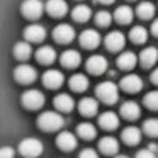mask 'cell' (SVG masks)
Segmentation results:
<instances>
[{"mask_svg": "<svg viewBox=\"0 0 158 158\" xmlns=\"http://www.w3.org/2000/svg\"><path fill=\"white\" fill-rule=\"evenodd\" d=\"M151 82H153L155 85H158V66L151 72Z\"/></svg>", "mask_w": 158, "mask_h": 158, "instance_id": "obj_40", "label": "cell"}, {"mask_svg": "<svg viewBox=\"0 0 158 158\" xmlns=\"http://www.w3.org/2000/svg\"><path fill=\"white\" fill-rule=\"evenodd\" d=\"M14 56L17 60H21V61H24V60H27L29 56L32 55V48H31V43L29 41H19L14 44Z\"/></svg>", "mask_w": 158, "mask_h": 158, "instance_id": "obj_29", "label": "cell"}, {"mask_svg": "<svg viewBox=\"0 0 158 158\" xmlns=\"http://www.w3.org/2000/svg\"><path fill=\"white\" fill-rule=\"evenodd\" d=\"M143 104L148 107V109L158 110V90H151L146 95L143 97Z\"/></svg>", "mask_w": 158, "mask_h": 158, "instance_id": "obj_34", "label": "cell"}, {"mask_svg": "<svg viewBox=\"0 0 158 158\" xmlns=\"http://www.w3.org/2000/svg\"><path fill=\"white\" fill-rule=\"evenodd\" d=\"M68 85H70V89L75 90V92H85L90 85V80H89V77L83 75V73H75V75L70 77Z\"/></svg>", "mask_w": 158, "mask_h": 158, "instance_id": "obj_25", "label": "cell"}, {"mask_svg": "<svg viewBox=\"0 0 158 158\" xmlns=\"http://www.w3.org/2000/svg\"><path fill=\"white\" fill-rule=\"evenodd\" d=\"M24 38L29 43H41L46 38V29L41 24H29L24 29Z\"/></svg>", "mask_w": 158, "mask_h": 158, "instance_id": "obj_14", "label": "cell"}, {"mask_svg": "<svg viewBox=\"0 0 158 158\" xmlns=\"http://www.w3.org/2000/svg\"><path fill=\"white\" fill-rule=\"evenodd\" d=\"M60 61L65 68H77V66L82 63V56L77 49H66V51L61 53L60 56Z\"/></svg>", "mask_w": 158, "mask_h": 158, "instance_id": "obj_18", "label": "cell"}, {"mask_svg": "<svg viewBox=\"0 0 158 158\" xmlns=\"http://www.w3.org/2000/svg\"><path fill=\"white\" fill-rule=\"evenodd\" d=\"M104 44H106V48L109 49V51L116 53V51H121V49L124 48L126 38H124V34L121 31H110L109 34L106 36V39H104Z\"/></svg>", "mask_w": 158, "mask_h": 158, "instance_id": "obj_8", "label": "cell"}, {"mask_svg": "<svg viewBox=\"0 0 158 158\" xmlns=\"http://www.w3.org/2000/svg\"><path fill=\"white\" fill-rule=\"evenodd\" d=\"M138 58H139V63L143 68H150V66H153L158 61V49L155 46H148V48L141 49Z\"/></svg>", "mask_w": 158, "mask_h": 158, "instance_id": "obj_17", "label": "cell"}, {"mask_svg": "<svg viewBox=\"0 0 158 158\" xmlns=\"http://www.w3.org/2000/svg\"><path fill=\"white\" fill-rule=\"evenodd\" d=\"M36 60L43 65H51L56 60V51L51 46H41V48L36 51Z\"/></svg>", "mask_w": 158, "mask_h": 158, "instance_id": "obj_27", "label": "cell"}, {"mask_svg": "<svg viewBox=\"0 0 158 158\" xmlns=\"http://www.w3.org/2000/svg\"><path fill=\"white\" fill-rule=\"evenodd\" d=\"M121 116L127 121H134L141 116V107L139 104H136L134 100H127L121 106Z\"/></svg>", "mask_w": 158, "mask_h": 158, "instance_id": "obj_20", "label": "cell"}, {"mask_svg": "<svg viewBox=\"0 0 158 158\" xmlns=\"http://www.w3.org/2000/svg\"><path fill=\"white\" fill-rule=\"evenodd\" d=\"M56 144H58V148L63 151H72L77 148L78 139H77V136L73 133H70V131H61V133L56 136Z\"/></svg>", "mask_w": 158, "mask_h": 158, "instance_id": "obj_12", "label": "cell"}, {"mask_svg": "<svg viewBox=\"0 0 158 158\" xmlns=\"http://www.w3.org/2000/svg\"><path fill=\"white\" fill-rule=\"evenodd\" d=\"M95 94L99 97V100H102L104 104H116L119 100V87L110 80L99 83L95 89Z\"/></svg>", "mask_w": 158, "mask_h": 158, "instance_id": "obj_2", "label": "cell"}, {"mask_svg": "<svg viewBox=\"0 0 158 158\" xmlns=\"http://www.w3.org/2000/svg\"><path fill=\"white\" fill-rule=\"evenodd\" d=\"M114 19V14H110V12L107 10H100L95 14V22L97 26H100V27H106V26H109L110 22H112Z\"/></svg>", "mask_w": 158, "mask_h": 158, "instance_id": "obj_35", "label": "cell"}, {"mask_svg": "<svg viewBox=\"0 0 158 158\" xmlns=\"http://www.w3.org/2000/svg\"><path fill=\"white\" fill-rule=\"evenodd\" d=\"M151 34L156 36V38H158V17L155 19L153 22H151Z\"/></svg>", "mask_w": 158, "mask_h": 158, "instance_id": "obj_39", "label": "cell"}, {"mask_svg": "<svg viewBox=\"0 0 158 158\" xmlns=\"http://www.w3.org/2000/svg\"><path fill=\"white\" fill-rule=\"evenodd\" d=\"M80 44L85 49H94L100 44V34L95 29H85V31L80 34Z\"/></svg>", "mask_w": 158, "mask_h": 158, "instance_id": "obj_13", "label": "cell"}, {"mask_svg": "<svg viewBox=\"0 0 158 158\" xmlns=\"http://www.w3.org/2000/svg\"><path fill=\"white\" fill-rule=\"evenodd\" d=\"M134 158H158V153L151 151L150 148H143V150L138 151L136 156H134Z\"/></svg>", "mask_w": 158, "mask_h": 158, "instance_id": "obj_36", "label": "cell"}, {"mask_svg": "<svg viewBox=\"0 0 158 158\" xmlns=\"http://www.w3.org/2000/svg\"><path fill=\"white\" fill-rule=\"evenodd\" d=\"M14 78L17 80L19 83H32L38 78V72H36V68L32 65H29V63H21V65H17L14 70Z\"/></svg>", "mask_w": 158, "mask_h": 158, "instance_id": "obj_6", "label": "cell"}, {"mask_svg": "<svg viewBox=\"0 0 158 158\" xmlns=\"http://www.w3.org/2000/svg\"><path fill=\"white\" fill-rule=\"evenodd\" d=\"M78 110H80V114L85 116V117L95 116V114L99 112V102H97L94 97H83L78 102Z\"/></svg>", "mask_w": 158, "mask_h": 158, "instance_id": "obj_16", "label": "cell"}, {"mask_svg": "<svg viewBox=\"0 0 158 158\" xmlns=\"http://www.w3.org/2000/svg\"><path fill=\"white\" fill-rule=\"evenodd\" d=\"M36 123H38V127H41L43 131L53 133V131H60L65 126V117L55 110H44L43 114H39Z\"/></svg>", "mask_w": 158, "mask_h": 158, "instance_id": "obj_1", "label": "cell"}, {"mask_svg": "<svg viewBox=\"0 0 158 158\" xmlns=\"http://www.w3.org/2000/svg\"><path fill=\"white\" fill-rule=\"evenodd\" d=\"M99 150L107 156H116L119 151V141L114 136H104L99 139Z\"/></svg>", "mask_w": 158, "mask_h": 158, "instance_id": "obj_15", "label": "cell"}, {"mask_svg": "<svg viewBox=\"0 0 158 158\" xmlns=\"http://www.w3.org/2000/svg\"><path fill=\"white\" fill-rule=\"evenodd\" d=\"M129 39L134 44H143V43H146V39H148L146 27H143V26H134V27H131Z\"/></svg>", "mask_w": 158, "mask_h": 158, "instance_id": "obj_31", "label": "cell"}, {"mask_svg": "<svg viewBox=\"0 0 158 158\" xmlns=\"http://www.w3.org/2000/svg\"><path fill=\"white\" fill-rule=\"evenodd\" d=\"M43 150H44L43 143L38 138H32V136L24 138V139L19 143V153L24 158H36L43 153Z\"/></svg>", "mask_w": 158, "mask_h": 158, "instance_id": "obj_3", "label": "cell"}, {"mask_svg": "<svg viewBox=\"0 0 158 158\" xmlns=\"http://www.w3.org/2000/svg\"><path fill=\"white\" fill-rule=\"evenodd\" d=\"M53 104H55V107L58 110H61V112H70V110H73V107H75V100H73L72 95H68V94H58V95L53 99Z\"/></svg>", "mask_w": 158, "mask_h": 158, "instance_id": "obj_23", "label": "cell"}, {"mask_svg": "<svg viewBox=\"0 0 158 158\" xmlns=\"http://www.w3.org/2000/svg\"><path fill=\"white\" fill-rule=\"evenodd\" d=\"M114 158H129V156H127V155H116Z\"/></svg>", "mask_w": 158, "mask_h": 158, "instance_id": "obj_42", "label": "cell"}, {"mask_svg": "<svg viewBox=\"0 0 158 158\" xmlns=\"http://www.w3.org/2000/svg\"><path fill=\"white\" fill-rule=\"evenodd\" d=\"M46 12L51 17H63L68 12V5L65 0H48L46 2Z\"/></svg>", "mask_w": 158, "mask_h": 158, "instance_id": "obj_19", "label": "cell"}, {"mask_svg": "<svg viewBox=\"0 0 158 158\" xmlns=\"http://www.w3.org/2000/svg\"><path fill=\"white\" fill-rule=\"evenodd\" d=\"M95 2H99V4H102V5H109V4H112L114 0H95Z\"/></svg>", "mask_w": 158, "mask_h": 158, "instance_id": "obj_41", "label": "cell"}, {"mask_svg": "<svg viewBox=\"0 0 158 158\" xmlns=\"http://www.w3.org/2000/svg\"><path fill=\"white\" fill-rule=\"evenodd\" d=\"M143 133H146L148 136H153L156 138L158 136V119H155V117H150V119H146L143 123Z\"/></svg>", "mask_w": 158, "mask_h": 158, "instance_id": "obj_33", "label": "cell"}, {"mask_svg": "<svg viewBox=\"0 0 158 158\" xmlns=\"http://www.w3.org/2000/svg\"><path fill=\"white\" fill-rule=\"evenodd\" d=\"M78 158H99V153L94 148H83L78 153Z\"/></svg>", "mask_w": 158, "mask_h": 158, "instance_id": "obj_37", "label": "cell"}, {"mask_svg": "<svg viewBox=\"0 0 158 158\" xmlns=\"http://www.w3.org/2000/svg\"><path fill=\"white\" fill-rule=\"evenodd\" d=\"M85 66H87V72L92 73V75H102L107 70V60L102 55H92L87 60Z\"/></svg>", "mask_w": 158, "mask_h": 158, "instance_id": "obj_11", "label": "cell"}, {"mask_svg": "<svg viewBox=\"0 0 158 158\" xmlns=\"http://www.w3.org/2000/svg\"><path fill=\"white\" fill-rule=\"evenodd\" d=\"M43 83H44V87H48V89H60V87L65 83V75H63L60 70H46L44 73H43Z\"/></svg>", "mask_w": 158, "mask_h": 158, "instance_id": "obj_10", "label": "cell"}, {"mask_svg": "<svg viewBox=\"0 0 158 158\" xmlns=\"http://www.w3.org/2000/svg\"><path fill=\"white\" fill-rule=\"evenodd\" d=\"M53 38H55V41L61 43V44L72 43L75 39V29L70 24H58L53 29Z\"/></svg>", "mask_w": 158, "mask_h": 158, "instance_id": "obj_7", "label": "cell"}, {"mask_svg": "<svg viewBox=\"0 0 158 158\" xmlns=\"http://www.w3.org/2000/svg\"><path fill=\"white\" fill-rule=\"evenodd\" d=\"M46 10V4H43L41 0H24L21 5V12L26 19L36 21L43 15V12Z\"/></svg>", "mask_w": 158, "mask_h": 158, "instance_id": "obj_5", "label": "cell"}, {"mask_svg": "<svg viewBox=\"0 0 158 158\" xmlns=\"http://www.w3.org/2000/svg\"><path fill=\"white\" fill-rule=\"evenodd\" d=\"M133 17H134V10L129 5H119L114 10V21L119 22V24H129V22H133Z\"/></svg>", "mask_w": 158, "mask_h": 158, "instance_id": "obj_26", "label": "cell"}, {"mask_svg": "<svg viewBox=\"0 0 158 158\" xmlns=\"http://www.w3.org/2000/svg\"><path fill=\"white\" fill-rule=\"evenodd\" d=\"M44 94L38 89H31V90H26L24 94L21 95V102L26 109H31V110H36V109H41L44 106Z\"/></svg>", "mask_w": 158, "mask_h": 158, "instance_id": "obj_4", "label": "cell"}, {"mask_svg": "<svg viewBox=\"0 0 158 158\" xmlns=\"http://www.w3.org/2000/svg\"><path fill=\"white\" fill-rule=\"evenodd\" d=\"M123 141L126 144H138L141 141V136H143V129H139V127H136V126H127V127H124L123 129Z\"/></svg>", "mask_w": 158, "mask_h": 158, "instance_id": "obj_24", "label": "cell"}, {"mask_svg": "<svg viewBox=\"0 0 158 158\" xmlns=\"http://www.w3.org/2000/svg\"><path fill=\"white\" fill-rule=\"evenodd\" d=\"M143 85H144L143 78H141L139 75H134V73H129V75L123 77V80H121V83H119L121 89L129 92V94L139 92V90L143 89Z\"/></svg>", "mask_w": 158, "mask_h": 158, "instance_id": "obj_9", "label": "cell"}, {"mask_svg": "<svg viewBox=\"0 0 158 158\" xmlns=\"http://www.w3.org/2000/svg\"><path fill=\"white\" fill-rule=\"evenodd\" d=\"M138 61H139V58H138L133 51H123L116 60L117 66H119L121 70H133Z\"/></svg>", "mask_w": 158, "mask_h": 158, "instance_id": "obj_22", "label": "cell"}, {"mask_svg": "<svg viewBox=\"0 0 158 158\" xmlns=\"http://www.w3.org/2000/svg\"><path fill=\"white\" fill-rule=\"evenodd\" d=\"M72 17H73V21H77V22H87L92 17V9H90L89 5L78 4L72 9Z\"/></svg>", "mask_w": 158, "mask_h": 158, "instance_id": "obj_28", "label": "cell"}, {"mask_svg": "<svg viewBox=\"0 0 158 158\" xmlns=\"http://www.w3.org/2000/svg\"><path fill=\"white\" fill-rule=\"evenodd\" d=\"M155 5L151 4V2H148V0H144V2H139L136 7V14L139 19H144V21H148V19H153L155 17Z\"/></svg>", "mask_w": 158, "mask_h": 158, "instance_id": "obj_30", "label": "cell"}, {"mask_svg": "<svg viewBox=\"0 0 158 158\" xmlns=\"http://www.w3.org/2000/svg\"><path fill=\"white\" fill-rule=\"evenodd\" d=\"M77 134L83 139H94L97 134V129L92 123H80L77 126Z\"/></svg>", "mask_w": 158, "mask_h": 158, "instance_id": "obj_32", "label": "cell"}, {"mask_svg": "<svg viewBox=\"0 0 158 158\" xmlns=\"http://www.w3.org/2000/svg\"><path fill=\"white\" fill-rule=\"evenodd\" d=\"M14 156H15L14 148H10V146H4L2 150H0V158H14Z\"/></svg>", "mask_w": 158, "mask_h": 158, "instance_id": "obj_38", "label": "cell"}, {"mask_svg": "<svg viewBox=\"0 0 158 158\" xmlns=\"http://www.w3.org/2000/svg\"><path fill=\"white\" fill-rule=\"evenodd\" d=\"M99 126L107 131L116 129L119 126V116L116 112H112V110H106V112H102L99 116Z\"/></svg>", "mask_w": 158, "mask_h": 158, "instance_id": "obj_21", "label": "cell"}]
</instances>
